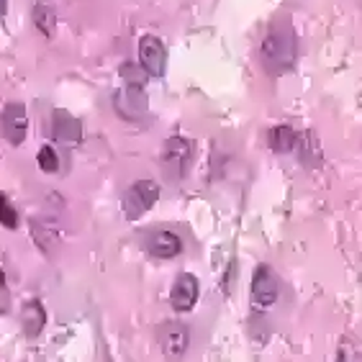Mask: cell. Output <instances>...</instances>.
I'll return each mask as SVG.
<instances>
[{"mask_svg":"<svg viewBox=\"0 0 362 362\" xmlns=\"http://www.w3.org/2000/svg\"><path fill=\"white\" fill-rule=\"evenodd\" d=\"M144 250L157 259H173L182 252V239L170 229H152L144 234Z\"/></svg>","mask_w":362,"mask_h":362,"instance_id":"cell-11","label":"cell"},{"mask_svg":"<svg viewBox=\"0 0 362 362\" xmlns=\"http://www.w3.org/2000/svg\"><path fill=\"white\" fill-rule=\"evenodd\" d=\"M160 198V185L154 180H136L134 185H129V190L124 193V214L129 221H139L146 211L152 209Z\"/></svg>","mask_w":362,"mask_h":362,"instance_id":"cell-3","label":"cell"},{"mask_svg":"<svg viewBox=\"0 0 362 362\" xmlns=\"http://www.w3.org/2000/svg\"><path fill=\"white\" fill-rule=\"evenodd\" d=\"M139 64L149 77H162L168 70V52L157 36H141L139 42Z\"/></svg>","mask_w":362,"mask_h":362,"instance_id":"cell-9","label":"cell"},{"mask_svg":"<svg viewBox=\"0 0 362 362\" xmlns=\"http://www.w3.org/2000/svg\"><path fill=\"white\" fill-rule=\"evenodd\" d=\"M34 26L42 31L47 39L54 36V28H57V13H54V6L49 3V0H36L34 6Z\"/></svg>","mask_w":362,"mask_h":362,"instance_id":"cell-14","label":"cell"},{"mask_svg":"<svg viewBox=\"0 0 362 362\" xmlns=\"http://www.w3.org/2000/svg\"><path fill=\"white\" fill-rule=\"evenodd\" d=\"M31 234H34L36 244L44 247V250H52L62 237L59 226L54 221H49V218H31Z\"/></svg>","mask_w":362,"mask_h":362,"instance_id":"cell-13","label":"cell"},{"mask_svg":"<svg viewBox=\"0 0 362 362\" xmlns=\"http://www.w3.org/2000/svg\"><path fill=\"white\" fill-rule=\"evenodd\" d=\"M21 324L26 329V337H39L44 332V324H47V311H44L42 300H28L21 311Z\"/></svg>","mask_w":362,"mask_h":362,"instance_id":"cell-12","label":"cell"},{"mask_svg":"<svg viewBox=\"0 0 362 362\" xmlns=\"http://www.w3.org/2000/svg\"><path fill=\"white\" fill-rule=\"evenodd\" d=\"M52 139L57 144L77 146L83 141V121L75 119L70 111H62V108L52 111Z\"/></svg>","mask_w":362,"mask_h":362,"instance_id":"cell-10","label":"cell"},{"mask_svg":"<svg viewBox=\"0 0 362 362\" xmlns=\"http://www.w3.org/2000/svg\"><path fill=\"white\" fill-rule=\"evenodd\" d=\"M278 278H275V272L270 270L267 265H259L252 275V291H250V298H252V308L262 314L267 308L275 306V300H278Z\"/></svg>","mask_w":362,"mask_h":362,"instance_id":"cell-4","label":"cell"},{"mask_svg":"<svg viewBox=\"0 0 362 362\" xmlns=\"http://www.w3.org/2000/svg\"><path fill=\"white\" fill-rule=\"evenodd\" d=\"M190 160H193V141L185 139V136H170L162 146L160 162H162V173L165 177L173 182L182 180L188 175Z\"/></svg>","mask_w":362,"mask_h":362,"instance_id":"cell-2","label":"cell"},{"mask_svg":"<svg viewBox=\"0 0 362 362\" xmlns=\"http://www.w3.org/2000/svg\"><path fill=\"white\" fill-rule=\"evenodd\" d=\"M11 303H13V300H11V291H8V288L3 286V280H0V316L11 311Z\"/></svg>","mask_w":362,"mask_h":362,"instance_id":"cell-19","label":"cell"},{"mask_svg":"<svg viewBox=\"0 0 362 362\" xmlns=\"http://www.w3.org/2000/svg\"><path fill=\"white\" fill-rule=\"evenodd\" d=\"M296 54H298L296 34L288 23L272 26L259 44V57H262V64L270 75H286L288 70H293Z\"/></svg>","mask_w":362,"mask_h":362,"instance_id":"cell-1","label":"cell"},{"mask_svg":"<svg viewBox=\"0 0 362 362\" xmlns=\"http://www.w3.org/2000/svg\"><path fill=\"white\" fill-rule=\"evenodd\" d=\"M296 139H298V134L293 132L288 124H280V126H272L270 134H267V141H270V149L278 154H286L293 152V146H296Z\"/></svg>","mask_w":362,"mask_h":362,"instance_id":"cell-15","label":"cell"},{"mask_svg":"<svg viewBox=\"0 0 362 362\" xmlns=\"http://www.w3.org/2000/svg\"><path fill=\"white\" fill-rule=\"evenodd\" d=\"M8 13V0H0V18H6Z\"/></svg>","mask_w":362,"mask_h":362,"instance_id":"cell-20","label":"cell"},{"mask_svg":"<svg viewBox=\"0 0 362 362\" xmlns=\"http://www.w3.org/2000/svg\"><path fill=\"white\" fill-rule=\"evenodd\" d=\"M188 327L180 324V321H165L157 332V344H160V352L170 360H180L188 352Z\"/></svg>","mask_w":362,"mask_h":362,"instance_id":"cell-6","label":"cell"},{"mask_svg":"<svg viewBox=\"0 0 362 362\" xmlns=\"http://www.w3.org/2000/svg\"><path fill=\"white\" fill-rule=\"evenodd\" d=\"M198 296H201V283L195 275L190 272H182L177 275L170 288V306L177 311V314H185V311H193V306L198 303Z\"/></svg>","mask_w":362,"mask_h":362,"instance_id":"cell-8","label":"cell"},{"mask_svg":"<svg viewBox=\"0 0 362 362\" xmlns=\"http://www.w3.org/2000/svg\"><path fill=\"white\" fill-rule=\"evenodd\" d=\"M121 77H124L126 85H134V88H144L146 85V72L144 67H141L139 62H126L124 67H121Z\"/></svg>","mask_w":362,"mask_h":362,"instance_id":"cell-16","label":"cell"},{"mask_svg":"<svg viewBox=\"0 0 362 362\" xmlns=\"http://www.w3.org/2000/svg\"><path fill=\"white\" fill-rule=\"evenodd\" d=\"M113 108L121 119L126 121H139L149 111V98H146L144 88H134V85H126L121 90H116L113 95Z\"/></svg>","mask_w":362,"mask_h":362,"instance_id":"cell-5","label":"cell"},{"mask_svg":"<svg viewBox=\"0 0 362 362\" xmlns=\"http://www.w3.org/2000/svg\"><path fill=\"white\" fill-rule=\"evenodd\" d=\"M0 226H6V229H18V211L11 201H8L6 193H0Z\"/></svg>","mask_w":362,"mask_h":362,"instance_id":"cell-17","label":"cell"},{"mask_svg":"<svg viewBox=\"0 0 362 362\" xmlns=\"http://www.w3.org/2000/svg\"><path fill=\"white\" fill-rule=\"evenodd\" d=\"M0 132L13 146L23 144L28 134V113L23 103H8L0 116Z\"/></svg>","mask_w":362,"mask_h":362,"instance_id":"cell-7","label":"cell"},{"mask_svg":"<svg viewBox=\"0 0 362 362\" xmlns=\"http://www.w3.org/2000/svg\"><path fill=\"white\" fill-rule=\"evenodd\" d=\"M36 162H39V168L44 173H57L59 170V157H57L54 146H42L39 154H36Z\"/></svg>","mask_w":362,"mask_h":362,"instance_id":"cell-18","label":"cell"}]
</instances>
